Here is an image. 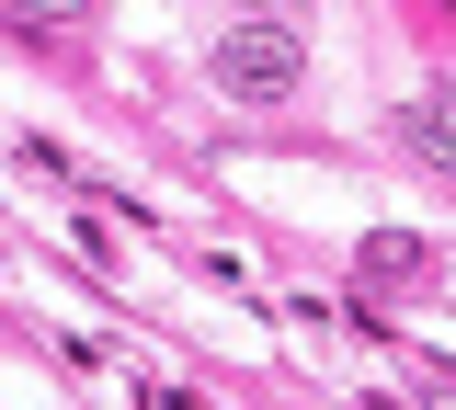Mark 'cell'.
Instances as JSON below:
<instances>
[{"label":"cell","instance_id":"1","mask_svg":"<svg viewBox=\"0 0 456 410\" xmlns=\"http://www.w3.org/2000/svg\"><path fill=\"white\" fill-rule=\"evenodd\" d=\"M297 80H308L297 23H274V12H240V23L217 35V92H228V103H263V115H274Z\"/></svg>","mask_w":456,"mask_h":410},{"label":"cell","instance_id":"2","mask_svg":"<svg viewBox=\"0 0 456 410\" xmlns=\"http://www.w3.org/2000/svg\"><path fill=\"white\" fill-rule=\"evenodd\" d=\"M399 149L422 160V172H456V125H445V103L422 92V103H399Z\"/></svg>","mask_w":456,"mask_h":410},{"label":"cell","instance_id":"3","mask_svg":"<svg viewBox=\"0 0 456 410\" xmlns=\"http://www.w3.org/2000/svg\"><path fill=\"white\" fill-rule=\"evenodd\" d=\"M422 274H434V251H422L411 229H377V239H365V285H422Z\"/></svg>","mask_w":456,"mask_h":410},{"label":"cell","instance_id":"4","mask_svg":"<svg viewBox=\"0 0 456 410\" xmlns=\"http://www.w3.org/2000/svg\"><path fill=\"white\" fill-rule=\"evenodd\" d=\"M12 12H23V23H46V35H69V23H92L103 0H12Z\"/></svg>","mask_w":456,"mask_h":410}]
</instances>
